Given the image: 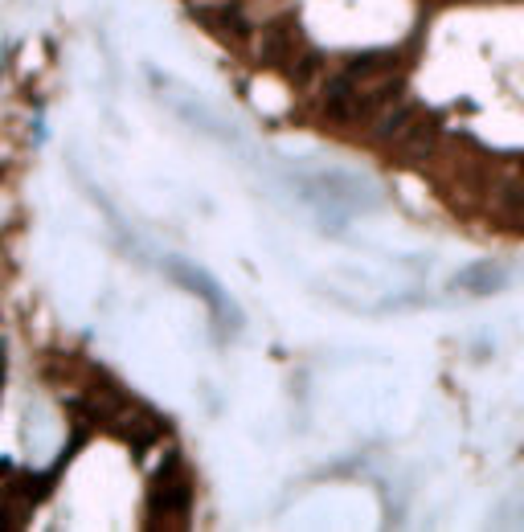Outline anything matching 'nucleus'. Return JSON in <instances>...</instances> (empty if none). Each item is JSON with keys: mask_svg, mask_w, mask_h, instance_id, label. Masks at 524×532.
<instances>
[{"mask_svg": "<svg viewBox=\"0 0 524 532\" xmlns=\"http://www.w3.org/2000/svg\"><path fill=\"white\" fill-rule=\"evenodd\" d=\"M308 33L299 25V13H279V17H267L262 25L254 29V41H250V53H254L258 70L283 74L287 66L308 50Z\"/></svg>", "mask_w": 524, "mask_h": 532, "instance_id": "2", "label": "nucleus"}, {"mask_svg": "<svg viewBox=\"0 0 524 532\" xmlns=\"http://www.w3.org/2000/svg\"><path fill=\"white\" fill-rule=\"evenodd\" d=\"M0 390H5V344H0Z\"/></svg>", "mask_w": 524, "mask_h": 532, "instance_id": "7", "label": "nucleus"}, {"mask_svg": "<svg viewBox=\"0 0 524 532\" xmlns=\"http://www.w3.org/2000/svg\"><path fill=\"white\" fill-rule=\"evenodd\" d=\"M193 508V475L177 451L156 467L148 483V528H185Z\"/></svg>", "mask_w": 524, "mask_h": 532, "instance_id": "1", "label": "nucleus"}, {"mask_svg": "<svg viewBox=\"0 0 524 532\" xmlns=\"http://www.w3.org/2000/svg\"><path fill=\"white\" fill-rule=\"evenodd\" d=\"M188 17L205 29V33L222 41L225 50L234 53H250V41H254V21L246 17L238 0H193L188 5Z\"/></svg>", "mask_w": 524, "mask_h": 532, "instance_id": "3", "label": "nucleus"}, {"mask_svg": "<svg viewBox=\"0 0 524 532\" xmlns=\"http://www.w3.org/2000/svg\"><path fill=\"white\" fill-rule=\"evenodd\" d=\"M111 435H119L127 446H132L135 454H143L148 446H156L164 438V422L152 409H135V406H127L124 414L111 422Z\"/></svg>", "mask_w": 524, "mask_h": 532, "instance_id": "5", "label": "nucleus"}, {"mask_svg": "<svg viewBox=\"0 0 524 532\" xmlns=\"http://www.w3.org/2000/svg\"><path fill=\"white\" fill-rule=\"evenodd\" d=\"M324 74H328V58L308 45V50H303L299 58H295V62L283 70V78L291 82V87H299V90H316L324 82Z\"/></svg>", "mask_w": 524, "mask_h": 532, "instance_id": "6", "label": "nucleus"}, {"mask_svg": "<svg viewBox=\"0 0 524 532\" xmlns=\"http://www.w3.org/2000/svg\"><path fill=\"white\" fill-rule=\"evenodd\" d=\"M336 70L345 74V78L369 87V82H382V78H398V74H406L409 70V58L401 50H361V53H345Z\"/></svg>", "mask_w": 524, "mask_h": 532, "instance_id": "4", "label": "nucleus"}, {"mask_svg": "<svg viewBox=\"0 0 524 532\" xmlns=\"http://www.w3.org/2000/svg\"><path fill=\"white\" fill-rule=\"evenodd\" d=\"M459 5H480V0H459Z\"/></svg>", "mask_w": 524, "mask_h": 532, "instance_id": "9", "label": "nucleus"}, {"mask_svg": "<svg viewBox=\"0 0 524 532\" xmlns=\"http://www.w3.org/2000/svg\"><path fill=\"white\" fill-rule=\"evenodd\" d=\"M5 471H9V463H0V475H5Z\"/></svg>", "mask_w": 524, "mask_h": 532, "instance_id": "8", "label": "nucleus"}]
</instances>
